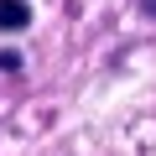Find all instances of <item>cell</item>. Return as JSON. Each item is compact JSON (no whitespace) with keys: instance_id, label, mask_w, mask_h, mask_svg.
I'll return each instance as SVG.
<instances>
[{"instance_id":"obj_1","label":"cell","mask_w":156,"mask_h":156,"mask_svg":"<svg viewBox=\"0 0 156 156\" xmlns=\"http://www.w3.org/2000/svg\"><path fill=\"white\" fill-rule=\"evenodd\" d=\"M26 26H31L26 0H0V31H26Z\"/></svg>"},{"instance_id":"obj_2","label":"cell","mask_w":156,"mask_h":156,"mask_svg":"<svg viewBox=\"0 0 156 156\" xmlns=\"http://www.w3.org/2000/svg\"><path fill=\"white\" fill-rule=\"evenodd\" d=\"M16 68H21V57H16V52H0V73H16Z\"/></svg>"},{"instance_id":"obj_3","label":"cell","mask_w":156,"mask_h":156,"mask_svg":"<svg viewBox=\"0 0 156 156\" xmlns=\"http://www.w3.org/2000/svg\"><path fill=\"white\" fill-rule=\"evenodd\" d=\"M140 5H146V11H151V16H156V0H140Z\"/></svg>"}]
</instances>
